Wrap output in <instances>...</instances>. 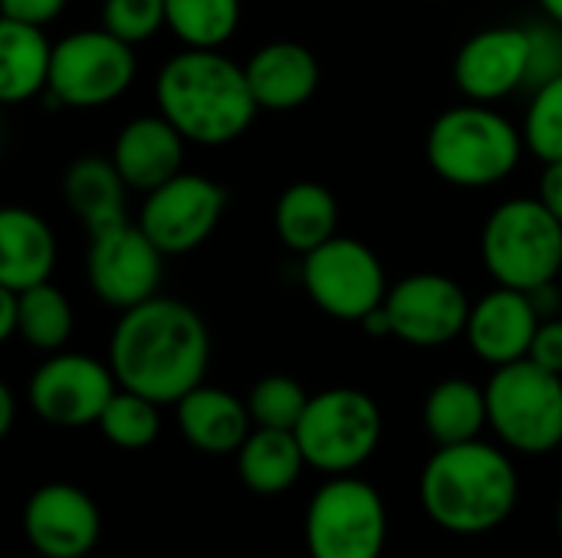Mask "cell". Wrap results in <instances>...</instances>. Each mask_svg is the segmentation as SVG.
Masks as SVG:
<instances>
[{
  "label": "cell",
  "instance_id": "836d02e7",
  "mask_svg": "<svg viewBox=\"0 0 562 558\" xmlns=\"http://www.w3.org/2000/svg\"><path fill=\"white\" fill-rule=\"evenodd\" d=\"M66 3L69 0H0V16L30 26H49L53 20H59Z\"/></svg>",
  "mask_w": 562,
  "mask_h": 558
},
{
  "label": "cell",
  "instance_id": "4fadbf2b",
  "mask_svg": "<svg viewBox=\"0 0 562 558\" xmlns=\"http://www.w3.org/2000/svg\"><path fill=\"white\" fill-rule=\"evenodd\" d=\"M115 391L119 378L112 365L82 352H53L26 385L30 408L53 428L99 424Z\"/></svg>",
  "mask_w": 562,
  "mask_h": 558
},
{
  "label": "cell",
  "instance_id": "8992f818",
  "mask_svg": "<svg viewBox=\"0 0 562 558\" xmlns=\"http://www.w3.org/2000/svg\"><path fill=\"white\" fill-rule=\"evenodd\" d=\"M487 418L504 447L527 457L553 454L562 447V375L530 358L494 368Z\"/></svg>",
  "mask_w": 562,
  "mask_h": 558
},
{
  "label": "cell",
  "instance_id": "8d00e7d4",
  "mask_svg": "<svg viewBox=\"0 0 562 558\" xmlns=\"http://www.w3.org/2000/svg\"><path fill=\"white\" fill-rule=\"evenodd\" d=\"M20 332V293L0 286V339H13Z\"/></svg>",
  "mask_w": 562,
  "mask_h": 558
},
{
  "label": "cell",
  "instance_id": "7402d4cb",
  "mask_svg": "<svg viewBox=\"0 0 562 558\" xmlns=\"http://www.w3.org/2000/svg\"><path fill=\"white\" fill-rule=\"evenodd\" d=\"M128 191L112 155H82L63 174V197L89 234L128 220Z\"/></svg>",
  "mask_w": 562,
  "mask_h": 558
},
{
  "label": "cell",
  "instance_id": "8fae6325",
  "mask_svg": "<svg viewBox=\"0 0 562 558\" xmlns=\"http://www.w3.org/2000/svg\"><path fill=\"white\" fill-rule=\"evenodd\" d=\"M224 210H227L224 184L194 171H181L145 194L138 210V227L165 257H181L211 240Z\"/></svg>",
  "mask_w": 562,
  "mask_h": 558
},
{
  "label": "cell",
  "instance_id": "60d3db41",
  "mask_svg": "<svg viewBox=\"0 0 562 558\" xmlns=\"http://www.w3.org/2000/svg\"><path fill=\"white\" fill-rule=\"evenodd\" d=\"M537 3H540V10H543L547 20H553V23L562 26V0H537Z\"/></svg>",
  "mask_w": 562,
  "mask_h": 558
},
{
  "label": "cell",
  "instance_id": "2e32d148",
  "mask_svg": "<svg viewBox=\"0 0 562 558\" xmlns=\"http://www.w3.org/2000/svg\"><path fill=\"white\" fill-rule=\"evenodd\" d=\"M23 536L36 556L86 558L102 536V516L82 487L43 483L23 506Z\"/></svg>",
  "mask_w": 562,
  "mask_h": 558
},
{
  "label": "cell",
  "instance_id": "1f68e13d",
  "mask_svg": "<svg viewBox=\"0 0 562 558\" xmlns=\"http://www.w3.org/2000/svg\"><path fill=\"white\" fill-rule=\"evenodd\" d=\"M102 26L119 39L138 46L151 39L165 23V0H105L102 3Z\"/></svg>",
  "mask_w": 562,
  "mask_h": 558
},
{
  "label": "cell",
  "instance_id": "cb8c5ba5",
  "mask_svg": "<svg viewBox=\"0 0 562 558\" xmlns=\"http://www.w3.org/2000/svg\"><path fill=\"white\" fill-rule=\"evenodd\" d=\"M273 230L280 243L300 257L313 253L339 234V201L319 181L290 184L273 207Z\"/></svg>",
  "mask_w": 562,
  "mask_h": 558
},
{
  "label": "cell",
  "instance_id": "d590c367",
  "mask_svg": "<svg viewBox=\"0 0 562 558\" xmlns=\"http://www.w3.org/2000/svg\"><path fill=\"white\" fill-rule=\"evenodd\" d=\"M537 197L557 214L562 220V161H550L543 164V174H540V191Z\"/></svg>",
  "mask_w": 562,
  "mask_h": 558
},
{
  "label": "cell",
  "instance_id": "ffe728a7",
  "mask_svg": "<svg viewBox=\"0 0 562 558\" xmlns=\"http://www.w3.org/2000/svg\"><path fill=\"white\" fill-rule=\"evenodd\" d=\"M175 421H178L181 437L194 451L211 454V457L237 454L240 444L254 431L247 401L214 385H198L194 391H188L175 405Z\"/></svg>",
  "mask_w": 562,
  "mask_h": 558
},
{
  "label": "cell",
  "instance_id": "f546056e",
  "mask_svg": "<svg viewBox=\"0 0 562 558\" xmlns=\"http://www.w3.org/2000/svg\"><path fill=\"white\" fill-rule=\"evenodd\" d=\"M313 395H306V388L290 378V375H267L260 378L250 395H247V408L254 418V428H277V431H296V424L306 414Z\"/></svg>",
  "mask_w": 562,
  "mask_h": 558
},
{
  "label": "cell",
  "instance_id": "4dcf8cb0",
  "mask_svg": "<svg viewBox=\"0 0 562 558\" xmlns=\"http://www.w3.org/2000/svg\"><path fill=\"white\" fill-rule=\"evenodd\" d=\"M524 141L543 164L562 161V76L533 89L524 115Z\"/></svg>",
  "mask_w": 562,
  "mask_h": 558
},
{
  "label": "cell",
  "instance_id": "83f0119b",
  "mask_svg": "<svg viewBox=\"0 0 562 558\" xmlns=\"http://www.w3.org/2000/svg\"><path fill=\"white\" fill-rule=\"evenodd\" d=\"M30 349L36 352H63L72 335V306L66 293L53 283H40L20 293V332Z\"/></svg>",
  "mask_w": 562,
  "mask_h": 558
},
{
  "label": "cell",
  "instance_id": "f1b7e54d",
  "mask_svg": "<svg viewBox=\"0 0 562 558\" xmlns=\"http://www.w3.org/2000/svg\"><path fill=\"white\" fill-rule=\"evenodd\" d=\"M95 428L119 451H145L161 434V405L138 391L119 388Z\"/></svg>",
  "mask_w": 562,
  "mask_h": 558
},
{
  "label": "cell",
  "instance_id": "ac0fdd59",
  "mask_svg": "<svg viewBox=\"0 0 562 558\" xmlns=\"http://www.w3.org/2000/svg\"><path fill=\"white\" fill-rule=\"evenodd\" d=\"M184 145L188 138L161 112L138 115L119 128L112 161L132 191L148 194L184 171Z\"/></svg>",
  "mask_w": 562,
  "mask_h": 558
},
{
  "label": "cell",
  "instance_id": "484cf974",
  "mask_svg": "<svg viewBox=\"0 0 562 558\" xmlns=\"http://www.w3.org/2000/svg\"><path fill=\"white\" fill-rule=\"evenodd\" d=\"M422 421H425L428 437L438 447L477 441L481 431L491 428L487 388H481L468 378H445L428 391L425 408H422Z\"/></svg>",
  "mask_w": 562,
  "mask_h": 558
},
{
  "label": "cell",
  "instance_id": "b9f144b4",
  "mask_svg": "<svg viewBox=\"0 0 562 558\" xmlns=\"http://www.w3.org/2000/svg\"><path fill=\"white\" fill-rule=\"evenodd\" d=\"M557 526H560V539H562V497H560V510H557Z\"/></svg>",
  "mask_w": 562,
  "mask_h": 558
},
{
  "label": "cell",
  "instance_id": "ba28073f",
  "mask_svg": "<svg viewBox=\"0 0 562 558\" xmlns=\"http://www.w3.org/2000/svg\"><path fill=\"white\" fill-rule=\"evenodd\" d=\"M296 437L313 470L326 477L356 474L379 451L382 411L359 388H326L310 398Z\"/></svg>",
  "mask_w": 562,
  "mask_h": 558
},
{
  "label": "cell",
  "instance_id": "30bf717a",
  "mask_svg": "<svg viewBox=\"0 0 562 558\" xmlns=\"http://www.w3.org/2000/svg\"><path fill=\"white\" fill-rule=\"evenodd\" d=\"M300 280L310 303L339 322H362L389 296L385 266L375 250L342 234L303 257Z\"/></svg>",
  "mask_w": 562,
  "mask_h": 558
},
{
  "label": "cell",
  "instance_id": "5bb4252c",
  "mask_svg": "<svg viewBox=\"0 0 562 558\" xmlns=\"http://www.w3.org/2000/svg\"><path fill=\"white\" fill-rule=\"evenodd\" d=\"M471 306L464 286L445 273H412L385 296L392 335L415 349H441L461 339Z\"/></svg>",
  "mask_w": 562,
  "mask_h": 558
},
{
  "label": "cell",
  "instance_id": "9c48e42d",
  "mask_svg": "<svg viewBox=\"0 0 562 558\" xmlns=\"http://www.w3.org/2000/svg\"><path fill=\"white\" fill-rule=\"evenodd\" d=\"M138 59L135 46L99 30H79L63 36L53 46V72H49V102L69 109H99L115 102L135 82Z\"/></svg>",
  "mask_w": 562,
  "mask_h": 558
},
{
  "label": "cell",
  "instance_id": "3957f363",
  "mask_svg": "<svg viewBox=\"0 0 562 558\" xmlns=\"http://www.w3.org/2000/svg\"><path fill=\"white\" fill-rule=\"evenodd\" d=\"M428 520L454 536H484L504 526L520 500V477L510 457L477 441L438 447L418 480Z\"/></svg>",
  "mask_w": 562,
  "mask_h": 558
},
{
  "label": "cell",
  "instance_id": "277c9868",
  "mask_svg": "<svg viewBox=\"0 0 562 558\" xmlns=\"http://www.w3.org/2000/svg\"><path fill=\"white\" fill-rule=\"evenodd\" d=\"M524 148V128L484 102H464L441 112L425 141L428 164L454 187H491L507 181L517 171Z\"/></svg>",
  "mask_w": 562,
  "mask_h": 558
},
{
  "label": "cell",
  "instance_id": "d6986e66",
  "mask_svg": "<svg viewBox=\"0 0 562 558\" xmlns=\"http://www.w3.org/2000/svg\"><path fill=\"white\" fill-rule=\"evenodd\" d=\"M244 72L263 112H293L319 89V59L296 39H273L254 49Z\"/></svg>",
  "mask_w": 562,
  "mask_h": 558
},
{
  "label": "cell",
  "instance_id": "52a82bcc",
  "mask_svg": "<svg viewBox=\"0 0 562 558\" xmlns=\"http://www.w3.org/2000/svg\"><path fill=\"white\" fill-rule=\"evenodd\" d=\"M303 539L310 558H382L389 539L382 493L356 474L329 477L306 506Z\"/></svg>",
  "mask_w": 562,
  "mask_h": 558
},
{
  "label": "cell",
  "instance_id": "44dd1931",
  "mask_svg": "<svg viewBox=\"0 0 562 558\" xmlns=\"http://www.w3.org/2000/svg\"><path fill=\"white\" fill-rule=\"evenodd\" d=\"M59 243L53 227L30 207L0 210V286L16 293L49 283Z\"/></svg>",
  "mask_w": 562,
  "mask_h": 558
},
{
  "label": "cell",
  "instance_id": "5b68a950",
  "mask_svg": "<svg viewBox=\"0 0 562 558\" xmlns=\"http://www.w3.org/2000/svg\"><path fill=\"white\" fill-rule=\"evenodd\" d=\"M481 260L497 286L537 289L562 270V220L540 197L501 201L481 230Z\"/></svg>",
  "mask_w": 562,
  "mask_h": 558
},
{
  "label": "cell",
  "instance_id": "7c38bea8",
  "mask_svg": "<svg viewBox=\"0 0 562 558\" xmlns=\"http://www.w3.org/2000/svg\"><path fill=\"white\" fill-rule=\"evenodd\" d=\"M89 237L86 280L99 303L125 312L158 296L165 280V253L148 240L138 220H125Z\"/></svg>",
  "mask_w": 562,
  "mask_h": 558
},
{
  "label": "cell",
  "instance_id": "e575fe53",
  "mask_svg": "<svg viewBox=\"0 0 562 558\" xmlns=\"http://www.w3.org/2000/svg\"><path fill=\"white\" fill-rule=\"evenodd\" d=\"M530 362L543 365L547 372L562 375V316H553V319L540 322L533 349H530Z\"/></svg>",
  "mask_w": 562,
  "mask_h": 558
},
{
  "label": "cell",
  "instance_id": "6da1fadb",
  "mask_svg": "<svg viewBox=\"0 0 562 558\" xmlns=\"http://www.w3.org/2000/svg\"><path fill=\"white\" fill-rule=\"evenodd\" d=\"M109 365L119 388L158 405H178L204 385L211 365V332L198 309L171 296H151L122 312L109 342Z\"/></svg>",
  "mask_w": 562,
  "mask_h": 558
},
{
  "label": "cell",
  "instance_id": "603a6c76",
  "mask_svg": "<svg viewBox=\"0 0 562 558\" xmlns=\"http://www.w3.org/2000/svg\"><path fill=\"white\" fill-rule=\"evenodd\" d=\"M53 46L43 26L0 16V99L7 105L30 102L49 89Z\"/></svg>",
  "mask_w": 562,
  "mask_h": 558
},
{
  "label": "cell",
  "instance_id": "74e56055",
  "mask_svg": "<svg viewBox=\"0 0 562 558\" xmlns=\"http://www.w3.org/2000/svg\"><path fill=\"white\" fill-rule=\"evenodd\" d=\"M530 299H533V306H537L540 319H553V316H560L562 296H560L557 280H553V283H543V286H537V289H530Z\"/></svg>",
  "mask_w": 562,
  "mask_h": 558
},
{
  "label": "cell",
  "instance_id": "d6a6232c",
  "mask_svg": "<svg viewBox=\"0 0 562 558\" xmlns=\"http://www.w3.org/2000/svg\"><path fill=\"white\" fill-rule=\"evenodd\" d=\"M530 46H533V56H530V92L550 79L562 76V26L553 20H540V23H530Z\"/></svg>",
  "mask_w": 562,
  "mask_h": 558
},
{
  "label": "cell",
  "instance_id": "e0dca14e",
  "mask_svg": "<svg viewBox=\"0 0 562 558\" xmlns=\"http://www.w3.org/2000/svg\"><path fill=\"white\" fill-rule=\"evenodd\" d=\"M540 322L543 319H540L530 293L510 289V286H494L471 306L464 339L481 362L501 368V365L530 358Z\"/></svg>",
  "mask_w": 562,
  "mask_h": 558
},
{
  "label": "cell",
  "instance_id": "ab89813d",
  "mask_svg": "<svg viewBox=\"0 0 562 558\" xmlns=\"http://www.w3.org/2000/svg\"><path fill=\"white\" fill-rule=\"evenodd\" d=\"M16 421V398L10 391V385H0V437H7L13 431Z\"/></svg>",
  "mask_w": 562,
  "mask_h": 558
},
{
  "label": "cell",
  "instance_id": "d4e9b609",
  "mask_svg": "<svg viewBox=\"0 0 562 558\" xmlns=\"http://www.w3.org/2000/svg\"><path fill=\"white\" fill-rule=\"evenodd\" d=\"M306 467L310 464H306L296 431L254 428L250 437L237 451V474L244 487L257 497L286 493Z\"/></svg>",
  "mask_w": 562,
  "mask_h": 558
},
{
  "label": "cell",
  "instance_id": "7a4b0ae2",
  "mask_svg": "<svg viewBox=\"0 0 562 558\" xmlns=\"http://www.w3.org/2000/svg\"><path fill=\"white\" fill-rule=\"evenodd\" d=\"M158 112L191 141L221 148L237 141L257 118L260 105L247 72L221 49H181L155 79Z\"/></svg>",
  "mask_w": 562,
  "mask_h": 558
},
{
  "label": "cell",
  "instance_id": "4316f807",
  "mask_svg": "<svg viewBox=\"0 0 562 558\" xmlns=\"http://www.w3.org/2000/svg\"><path fill=\"white\" fill-rule=\"evenodd\" d=\"M165 23L188 49H221L240 26V0H165Z\"/></svg>",
  "mask_w": 562,
  "mask_h": 558
},
{
  "label": "cell",
  "instance_id": "f35d334b",
  "mask_svg": "<svg viewBox=\"0 0 562 558\" xmlns=\"http://www.w3.org/2000/svg\"><path fill=\"white\" fill-rule=\"evenodd\" d=\"M369 335H375V339H385V335H392V319H389V312H385V303L379 306V309H372L362 322H359Z\"/></svg>",
  "mask_w": 562,
  "mask_h": 558
},
{
  "label": "cell",
  "instance_id": "9a60e30c",
  "mask_svg": "<svg viewBox=\"0 0 562 558\" xmlns=\"http://www.w3.org/2000/svg\"><path fill=\"white\" fill-rule=\"evenodd\" d=\"M530 26H487L454 56V82L468 102L494 105L530 86Z\"/></svg>",
  "mask_w": 562,
  "mask_h": 558
}]
</instances>
